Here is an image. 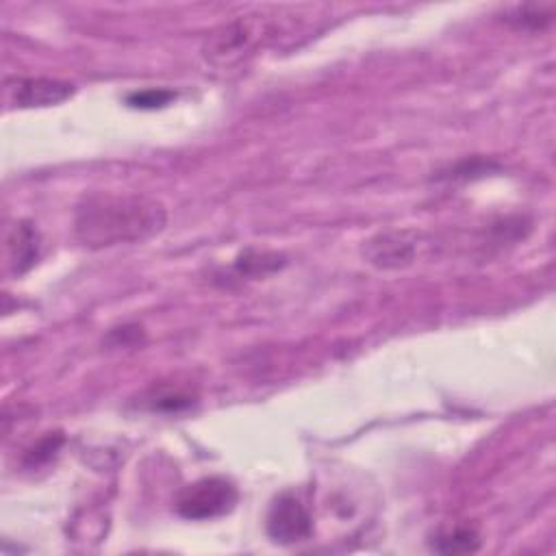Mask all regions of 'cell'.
Instances as JSON below:
<instances>
[{
	"instance_id": "6da1fadb",
	"label": "cell",
	"mask_w": 556,
	"mask_h": 556,
	"mask_svg": "<svg viewBox=\"0 0 556 556\" xmlns=\"http://www.w3.org/2000/svg\"><path fill=\"white\" fill-rule=\"evenodd\" d=\"M165 226L161 202L135 193H91L76 206L74 232L87 248H111L152 237Z\"/></svg>"
},
{
	"instance_id": "7a4b0ae2",
	"label": "cell",
	"mask_w": 556,
	"mask_h": 556,
	"mask_svg": "<svg viewBox=\"0 0 556 556\" xmlns=\"http://www.w3.org/2000/svg\"><path fill=\"white\" fill-rule=\"evenodd\" d=\"M239 500L237 486L219 476L200 478L180 489L176 495V513L185 519L204 521L228 515Z\"/></svg>"
},
{
	"instance_id": "3957f363",
	"label": "cell",
	"mask_w": 556,
	"mask_h": 556,
	"mask_svg": "<svg viewBox=\"0 0 556 556\" xmlns=\"http://www.w3.org/2000/svg\"><path fill=\"white\" fill-rule=\"evenodd\" d=\"M265 526L269 539L280 545L300 543L313 534L311 513L302 504V500L291 491H285L274 500Z\"/></svg>"
},
{
	"instance_id": "277c9868",
	"label": "cell",
	"mask_w": 556,
	"mask_h": 556,
	"mask_svg": "<svg viewBox=\"0 0 556 556\" xmlns=\"http://www.w3.org/2000/svg\"><path fill=\"white\" fill-rule=\"evenodd\" d=\"M263 35V24L258 20H248L239 17L230 24H224L217 28L204 46V56L215 61V63H230L239 59L243 52L252 50L254 43Z\"/></svg>"
},
{
	"instance_id": "5b68a950",
	"label": "cell",
	"mask_w": 556,
	"mask_h": 556,
	"mask_svg": "<svg viewBox=\"0 0 556 556\" xmlns=\"http://www.w3.org/2000/svg\"><path fill=\"white\" fill-rule=\"evenodd\" d=\"M74 93V85L56 78H17L7 83L4 98L20 109L54 106L65 102Z\"/></svg>"
},
{
	"instance_id": "8992f818",
	"label": "cell",
	"mask_w": 556,
	"mask_h": 556,
	"mask_svg": "<svg viewBox=\"0 0 556 556\" xmlns=\"http://www.w3.org/2000/svg\"><path fill=\"white\" fill-rule=\"evenodd\" d=\"M365 256L380 269L404 267L415 256V241L410 232H380L365 245Z\"/></svg>"
},
{
	"instance_id": "52a82bcc",
	"label": "cell",
	"mask_w": 556,
	"mask_h": 556,
	"mask_svg": "<svg viewBox=\"0 0 556 556\" xmlns=\"http://www.w3.org/2000/svg\"><path fill=\"white\" fill-rule=\"evenodd\" d=\"M7 254L15 274L30 269L39 256V232L28 222H17L7 235Z\"/></svg>"
},
{
	"instance_id": "ba28073f",
	"label": "cell",
	"mask_w": 556,
	"mask_h": 556,
	"mask_svg": "<svg viewBox=\"0 0 556 556\" xmlns=\"http://www.w3.org/2000/svg\"><path fill=\"white\" fill-rule=\"evenodd\" d=\"M513 28L536 33L552 24L554 20V2H530V4H515L506 9L504 17Z\"/></svg>"
},
{
	"instance_id": "9c48e42d",
	"label": "cell",
	"mask_w": 556,
	"mask_h": 556,
	"mask_svg": "<svg viewBox=\"0 0 556 556\" xmlns=\"http://www.w3.org/2000/svg\"><path fill=\"white\" fill-rule=\"evenodd\" d=\"M430 545L439 554H471L480 547V534L471 526L458 523L439 530Z\"/></svg>"
},
{
	"instance_id": "30bf717a",
	"label": "cell",
	"mask_w": 556,
	"mask_h": 556,
	"mask_svg": "<svg viewBox=\"0 0 556 556\" xmlns=\"http://www.w3.org/2000/svg\"><path fill=\"white\" fill-rule=\"evenodd\" d=\"M174 98H176V93L169 89H141V91L130 93L126 98V102L132 109H161V106L169 104Z\"/></svg>"
},
{
	"instance_id": "8fae6325",
	"label": "cell",
	"mask_w": 556,
	"mask_h": 556,
	"mask_svg": "<svg viewBox=\"0 0 556 556\" xmlns=\"http://www.w3.org/2000/svg\"><path fill=\"white\" fill-rule=\"evenodd\" d=\"M61 441H63V437H59V434L46 437L43 441H39L37 447H33L28 460H30L33 465H35V463H41V460H48V458L54 454V450L61 445Z\"/></svg>"
}]
</instances>
